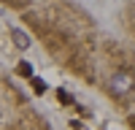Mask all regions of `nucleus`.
<instances>
[{
  "instance_id": "nucleus-2",
  "label": "nucleus",
  "mask_w": 135,
  "mask_h": 130,
  "mask_svg": "<svg viewBox=\"0 0 135 130\" xmlns=\"http://www.w3.org/2000/svg\"><path fill=\"white\" fill-rule=\"evenodd\" d=\"M32 90H35V95H43V92H46V81H43V79H35V76H32Z\"/></svg>"
},
{
  "instance_id": "nucleus-4",
  "label": "nucleus",
  "mask_w": 135,
  "mask_h": 130,
  "mask_svg": "<svg viewBox=\"0 0 135 130\" xmlns=\"http://www.w3.org/2000/svg\"><path fill=\"white\" fill-rule=\"evenodd\" d=\"M57 95H60V100H62V103H70V95H68V92H65V90H60V92H57Z\"/></svg>"
},
{
  "instance_id": "nucleus-3",
  "label": "nucleus",
  "mask_w": 135,
  "mask_h": 130,
  "mask_svg": "<svg viewBox=\"0 0 135 130\" xmlns=\"http://www.w3.org/2000/svg\"><path fill=\"white\" fill-rule=\"evenodd\" d=\"M14 38H16V46H19V49H27V46H30V41H27V35H25V32L14 30Z\"/></svg>"
},
{
  "instance_id": "nucleus-1",
  "label": "nucleus",
  "mask_w": 135,
  "mask_h": 130,
  "mask_svg": "<svg viewBox=\"0 0 135 130\" xmlns=\"http://www.w3.org/2000/svg\"><path fill=\"white\" fill-rule=\"evenodd\" d=\"M19 76H25V79H32V62H19Z\"/></svg>"
}]
</instances>
